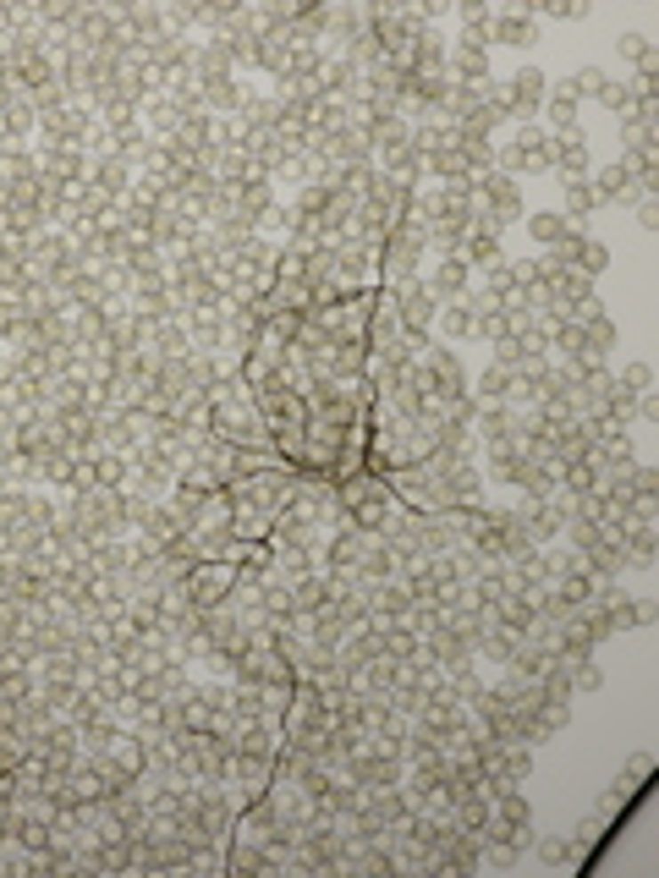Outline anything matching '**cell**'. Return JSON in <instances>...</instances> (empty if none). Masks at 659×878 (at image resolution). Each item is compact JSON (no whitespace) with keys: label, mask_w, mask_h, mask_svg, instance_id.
<instances>
[{"label":"cell","mask_w":659,"mask_h":878,"mask_svg":"<svg viewBox=\"0 0 659 878\" xmlns=\"http://www.w3.org/2000/svg\"><path fill=\"white\" fill-rule=\"evenodd\" d=\"M544 100H550L544 72H539V67H522V72L511 77V88H506V100H500V110L517 116V121H527V116H539V110H544Z\"/></svg>","instance_id":"cell-1"},{"label":"cell","mask_w":659,"mask_h":878,"mask_svg":"<svg viewBox=\"0 0 659 878\" xmlns=\"http://www.w3.org/2000/svg\"><path fill=\"white\" fill-rule=\"evenodd\" d=\"M550 159L560 165V176H567V181H583V176H588V165H593L583 138H560V143H550Z\"/></svg>","instance_id":"cell-2"},{"label":"cell","mask_w":659,"mask_h":878,"mask_svg":"<svg viewBox=\"0 0 659 878\" xmlns=\"http://www.w3.org/2000/svg\"><path fill=\"white\" fill-rule=\"evenodd\" d=\"M527 231H533V242H544V247H560V242L572 237V220H567V214H550V209H544V214H533V220H527Z\"/></svg>","instance_id":"cell-3"},{"label":"cell","mask_w":659,"mask_h":878,"mask_svg":"<svg viewBox=\"0 0 659 878\" xmlns=\"http://www.w3.org/2000/svg\"><path fill=\"white\" fill-rule=\"evenodd\" d=\"M626 192H632V165H605L599 181H593V198H599V204L626 198Z\"/></svg>","instance_id":"cell-4"},{"label":"cell","mask_w":659,"mask_h":878,"mask_svg":"<svg viewBox=\"0 0 659 878\" xmlns=\"http://www.w3.org/2000/svg\"><path fill=\"white\" fill-rule=\"evenodd\" d=\"M456 72H462L467 83H484V77H489V60H484L478 39H462V44H456Z\"/></svg>","instance_id":"cell-5"},{"label":"cell","mask_w":659,"mask_h":878,"mask_svg":"<svg viewBox=\"0 0 659 878\" xmlns=\"http://www.w3.org/2000/svg\"><path fill=\"white\" fill-rule=\"evenodd\" d=\"M544 105H550V121L560 126V133H577V93L567 83H560V93H550Z\"/></svg>","instance_id":"cell-6"},{"label":"cell","mask_w":659,"mask_h":878,"mask_svg":"<svg viewBox=\"0 0 659 878\" xmlns=\"http://www.w3.org/2000/svg\"><path fill=\"white\" fill-rule=\"evenodd\" d=\"M429 318H434V297H429V291H406V302H401V324H406V330H423Z\"/></svg>","instance_id":"cell-7"},{"label":"cell","mask_w":659,"mask_h":878,"mask_svg":"<svg viewBox=\"0 0 659 878\" xmlns=\"http://www.w3.org/2000/svg\"><path fill=\"white\" fill-rule=\"evenodd\" d=\"M511 165H550V143L539 133H522L517 149H511Z\"/></svg>","instance_id":"cell-8"},{"label":"cell","mask_w":659,"mask_h":878,"mask_svg":"<svg viewBox=\"0 0 659 878\" xmlns=\"http://www.w3.org/2000/svg\"><path fill=\"white\" fill-rule=\"evenodd\" d=\"M462 286H467V264H462V258H446V264L434 270V291H446V297H456Z\"/></svg>","instance_id":"cell-9"},{"label":"cell","mask_w":659,"mask_h":878,"mask_svg":"<svg viewBox=\"0 0 659 878\" xmlns=\"http://www.w3.org/2000/svg\"><path fill=\"white\" fill-rule=\"evenodd\" d=\"M567 209H572L577 220L599 209V198H593V181H588V176H583V181H567Z\"/></svg>","instance_id":"cell-10"},{"label":"cell","mask_w":659,"mask_h":878,"mask_svg":"<svg viewBox=\"0 0 659 878\" xmlns=\"http://www.w3.org/2000/svg\"><path fill=\"white\" fill-rule=\"evenodd\" d=\"M621 55L632 60L638 72H648V67H654V50H648V39H643V34H621Z\"/></svg>","instance_id":"cell-11"},{"label":"cell","mask_w":659,"mask_h":878,"mask_svg":"<svg viewBox=\"0 0 659 878\" xmlns=\"http://www.w3.org/2000/svg\"><path fill=\"white\" fill-rule=\"evenodd\" d=\"M494 34L506 39V44H533V22H522V17H500V22H494Z\"/></svg>","instance_id":"cell-12"},{"label":"cell","mask_w":659,"mask_h":878,"mask_svg":"<svg viewBox=\"0 0 659 878\" xmlns=\"http://www.w3.org/2000/svg\"><path fill=\"white\" fill-rule=\"evenodd\" d=\"M484 192H489V204H494L500 214H517V187H511V181H489V176H484Z\"/></svg>","instance_id":"cell-13"},{"label":"cell","mask_w":659,"mask_h":878,"mask_svg":"<svg viewBox=\"0 0 659 878\" xmlns=\"http://www.w3.org/2000/svg\"><path fill=\"white\" fill-rule=\"evenodd\" d=\"M605 83H610V77H605L599 67H583V72H577V83H567V88L577 93V100H583V93H593V100H599V93H605Z\"/></svg>","instance_id":"cell-14"},{"label":"cell","mask_w":659,"mask_h":878,"mask_svg":"<svg viewBox=\"0 0 659 878\" xmlns=\"http://www.w3.org/2000/svg\"><path fill=\"white\" fill-rule=\"evenodd\" d=\"M599 105H605V110H626V105H632V88H626V83H605Z\"/></svg>","instance_id":"cell-15"},{"label":"cell","mask_w":659,"mask_h":878,"mask_svg":"<svg viewBox=\"0 0 659 878\" xmlns=\"http://www.w3.org/2000/svg\"><path fill=\"white\" fill-rule=\"evenodd\" d=\"M648 384H654V374H648L643 363H632V368L621 374V390H648Z\"/></svg>","instance_id":"cell-16"},{"label":"cell","mask_w":659,"mask_h":878,"mask_svg":"<svg viewBox=\"0 0 659 878\" xmlns=\"http://www.w3.org/2000/svg\"><path fill=\"white\" fill-rule=\"evenodd\" d=\"M446 330H451V335H467V330H473V313H467V308H456V313L446 318Z\"/></svg>","instance_id":"cell-17"},{"label":"cell","mask_w":659,"mask_h":878,"mask_svg":"<svg viewBox=\"0 0 659 878\" xmlns=\"http://www.w3.org/2000/svg\"><path fill=\"white\" fill-rule=\"evenodd\" d=\"M638 225H643V231H654V225H659V209H654V198H643V204H638Z\"/></svg>","instance_id":"cell-18"}]
</instances>
